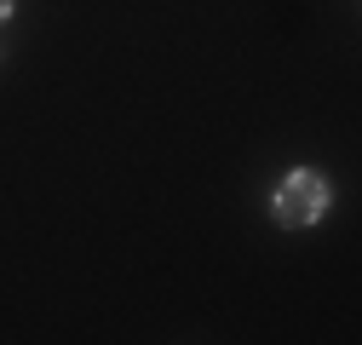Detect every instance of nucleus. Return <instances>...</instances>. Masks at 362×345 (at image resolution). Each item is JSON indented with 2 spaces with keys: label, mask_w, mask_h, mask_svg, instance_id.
<instances>
[{
  "label": "nucleus",
  "mask_w": 362,
  "mask_h": 345,
  "mask_svg": "<svg viewBox=\"0 0 362 345\" xmlns=\"http://www.w3.org/2000/svg\"><path fill=\"white\" fill-rule=\"evenodd\" d=\"M328 207H334V185H328V172H316V167L282 172L276 190H270V219H276L282 230H310V225H322Z\"/></svg>",
  "instance_id": "f257e3e1"
},
{
  "label": "nucleus",
  "mask_w": 362,
  "mask_h": 345,
  "mask_svg": "<svg viewBox=\"0 0 362 345\" xmlns=\"http://www.w3.org/2000/svg\"><path fill=\"white\" fill-rule=\"evenodd\" d=\"M12 6H18V0H0V23H6V18H12Z\"/></svg>",
  "instance_id": "f03ea898"
}]
</instances>
